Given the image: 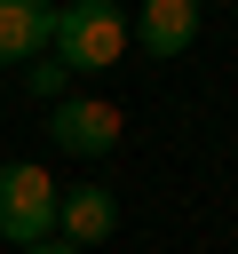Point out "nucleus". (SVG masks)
Listing matches in <instances>:
<instances>
[{
  "label": "nucleus",
  "mask_w": 238,
  "mask_h": 254,
  "mask_svg": "<svg viewBox=\"0 0 238 254\" xmlns=\"http://www.w3.org/2000/svg\"><path fill=\"white\" fill-rule=\"evenodd\" d=\"M111 230H119V198H111V190L79 183V190H63V198H56V238H63V246H79V254H87V246H103Z\"/></svg>",
  "instance_id": "nucleus-5"
},
{
  "label": "nucleus",
  "mask_w": 238,
  "mask_h": 254,
  "mask_svg": "<svg viewBox=\"0 0 238 254\" xmlns=\"http://www.w3.org/2000/svg\"><path fill=\"white\" fill-rule=\"evenodd\" d=\"M48 135H56V151H71V159H103V151H119V111H111L103 95H63V103L48 111Z\"/></svg>",
  "instance_id": "nucleus-3"
},
{
  "label": "nucleus",
  "mask_w": 238,
  "mask_h": 254,
  "mask_svg": "<svg viewBox=\"0 0 238 254\" xmlns=\"http://www.w3.org/2000/svg\"><path fill=\"white\" fill-rule=\"evenodd\" d=\"M127 40H135L151 64L182 56V48L198 40V0H143V8L127 16Z\"/></svg>",
  "instance_id": "nucleus-4"
},
{
  "label": "nucleus",
  "mask_w": 238,
  "mask_h": 254,
  "mask_svg": "<svg viewBox=\"0 0 238 254\" xmlns=\"http://www.w3.org/2000/svg\"><path fill=\"white\" fill-rule=\"evenodd\" d=\"M63 79H71V71H63V64H56V56H40V64H24V87H32V95H40V103H48V111H56V103H63Z\"/></svg>",
  "instance_id": "nucleus-7"
},
{
  "label": "nucleus",
  "mask_w": 238,
  "mask_h": 254,
  "mask_svg": "<svg viewBox=\"0 0 238 254\" xmlns=\"http://www.w3.org/2000/svg\"><path fill=\"white\" fill-rule=\"evenodd\" d=\"M56 40V8L40 0H0V64H40Z\"/></svg>",
  "instance_id": "nucleus-6"
},
{
  "label": "nucleus",
  "mask_w": 238,
  "mask_h": 254,
  "mask_svg": "<svg viewBox=\"0 0 238 254\" xmlns=\"http://www.w3.org/2000/svg\"><path fill=\"white\" fill-rule=\"evenodd\" d=\"M56 183H48V167H32V159H8L0 167V238L24 254V246H40V238H56Z\"/></svg>",
  "instance_id": "nucleus-2"
},
{
  "label": "nucleus",
  "mask_w": 238,
  "mask_h": 254,
  "mask_svg": "<svg viewBox=\"0 0 238 254\" xmlns=\"http://www.w3.org/2000/svg\"><path fill=\"white\" fill-rule=\"evenodd\" d=\"M24 254H79V246H63V238H40V246H24Z\"/></svg>",
  "instance_id": "nucleus-8"
},
{
  "label": "nucleus",
  "mask_w": 238,
  "mask_h": 254,
  "mask_svg": "<svg viewBox=\"0 0 238 254\" xmlns=\"http://www.w3.org/2000/svg\"><path fill=\"white\" fill-rule=\"evenodd\" d=\"M48 56L63 64V71H111L119 56H127V16L111 8V0H71V8H56V40H48Z\"/></svg>",
  "instance_id": "nucleus-1"
}]
</instances>
